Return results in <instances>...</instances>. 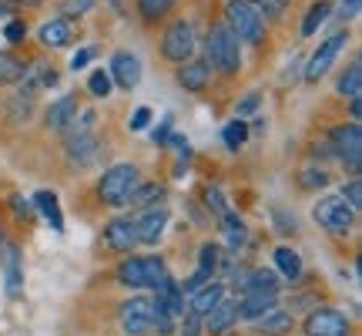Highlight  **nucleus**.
<instances>
[{
  "label": "nucleus",
  "instance_id": "nucleus-1",
  "mask_svg": "<svg viewBox=\"0 0 362 336\" xmlns=\"http://www.w3.org/2000/svg\"><path fill=\"white\" fill-rule=\"evenodd\" d=\"M205 61L211 71L235 78L242 71V40L235 38L225 21H215L205 34Z\"/></svg>",
  "mask_w": 362,
  "mask_h": 336
},
{
  "label": "nucleus",
  "instance_id": "nucleus-2",
  "mask_svg": "<svg viewBox=\"0 0 362 336\" xmlns=\"http://www.w3.org/2000/svg\"><path fill=\"white\" fill-rule=\"evenodd\" d=\"M138 181H141L138 165H131V162H117V165L107 168V172L101 175V181H98V198H101L104 206H111V208L128 206V198H131V192L138 189Z\"/></svg>",
  "mask_w": 362,
  "mask_h": 336
},
{
  "label": "nucleus",
  "instance_id": "nucleus-3",
  "mask_svg": "<svg viewBox=\"0 0 362 336\" xmlns=\"http://www.w3.org/2000/svg\"><path fill=\"white\" fill-rule=\"evenodd\" d=\"M225 24L242 44H265V21L248 0H228L225 4Z\"/></svg>",
  "mask_w": 362,
  "mask_h": 336
},
{
  "label": "nucleus",
  "instance_id": "nucleus-4",
  "mask_svg": "<svg viewBox=\"0 0 362 336\" xmlns=\"http://www.w3.org/2000/svg\"><path fill=\"white\" fill-rule=\"evenodd\" d=\"M325 145H329V152L342 162V165L349 168L352 175H359L362 168V131H359V121H342V125H332V128L325 131Z\"/></svg>",
  "mask_w": 362,
  "mask_h": 336
},
{
  "label": "nucleus",
  "instance_id": "nucleus-5",
  "mask_svg": "<svg viewBox=\"0 0 362 336\" xmlns=\"http://www.w3.org/2000/svg\"><path fill=\"white\" fill-rule=\"evenodd\" d=\"M312 215H315V222L322 225L325 233H332V235H349L352 229H356V222H359V212H356L342 195H325V198H319L315 208H312Z\"/></svg>",
  "mask_w": 362,
  "mask_h": 336
},
{
  "label": "nucleus",
  "instance_id": "nucleus-6",
  "mask_svg": "<svg viewBox=\"0 0 362 336\" xmlns=\"http://www.w3.org/2000/svg\"><path fill=\"white\" fill-rule=\"evenodd\" d=\"M194 47H198V38H194V27L192 21H171L165 27V34H161V57L168 61V65H185V61H192L194 57Z\"/></svg>",
  "mask_w": 362,
  "mask_h": 336
},
{
  "label": "nucleus",
  "instance_id": "nucleus-7",
  "mask_svg": "<svg viewBox=\"0 0 362 336\" xmlns=\"http://www.w3.org/2000/svg\"><path fill=\"white\" fill-rule=\"evenodd\" d=\"M346 44H349V30L342 27V30H336V34H329V38L312 51V57L305 61V71H302V78H305V84H319V81L329 74V67L336 65V57L342 51H346Z\"/></svg>",
  "mask_w": 362,
  "mask_h": 336
},
{
  "label": "nucleus",
  "instance_id": "nucleus-8",
  "mask_svg": "<svg viewBox=\"0 0 362 336\" xmlns=\"http://www.w3.org/2000/svg\"><path fill=\"white\" fill-rule=\"evenodd\" d=\"M155 299L151 296H131L121 303V330L128 336H148L155 333Z\"/></svg>",
  "mask_w": 362,
  "mask_h": 336
},
{
  "label": "nucleus",
  "instance_id": "nucleus-9",
  "mask_svg": "<svg viewBox=\"0 0 362 336\" xmlns=\"http://www.w3.org/2000/svg\"><path fill=\"white\" fill-rule=\"evenodd\" d=\"M352 323L346 313L329 310V306H319L305 316V336H349Z\"/></svg>",
  "mask_w": 362,
  "mask_h": 336
},
{
  "label": "nucleus",
  "instance_id": "nucleus-10",
  "mask_svg": "<svg viewBox=\"0 0 362 336\" xmlns=\"http://www.w3.org/2000/svg\"><path fill=\"white\" fill-rule=\"evenodd\" d=\"M165 229H168V208L165 206L141 208L138 219H134V235H138V242H144V246H155L158 239L165 235Z\"/></svg>",
  "mask_w": 362,
  "mask_h": 336
},
{
  "label": "nucleus",
  "instance_id": "nucleus-11",
  "mask_svg": "<svg viewBox=\"0 0 362 336\" xmlns=\"http://www.w3.org/2000/svg\"><path fill=\"white\" fill-rule=\"evenodd\" d=\"M111 81H115L121 91H134L138 81H141V61L134 51H115L111 54Z\"/></svg>",
  "mask_w": 362,
  "mask_h": 336
},
{
  "label": "nucleus",
  "instance_id": "nucleus-12",
  "mask_svg": "<svg viewBox=\"0 0 362 336\" xmlns=\"http://www.w3.org/2000/svg\"><path fill=\"white\" fill-rule=\"evenodd\" d=\"M78 38V30L71 24V17H51V21H44L37 30V40L44 47H51V51H61L67 44H74Z\"/></svg>",
  "mask_w": 362,
  "mask_h": 336
},
{
  "label": "nucleus",
  "instance_id": "nucleus-13",
  "mask_svg": "<svg viewBox=\"0 0 362 336\" xmlns=\"http://www.w3.org/2000/svg\"><path fill=\"white\" fill-rule=\"evenodd\" d=\"M104 246L115 249V252H131L138 246V235H134V219L128 215H117L104 225Z\"/></svg>",
  "mask_w": 362,
  "mask_h": 336
},
{
  "label": "nucleus",
  "instance_id": "nucleus-14",
  "mask_svg": "<svg viewBox=\"0 0 362 336\" xmlns=\"http://www.w3.org/2000/svg\"><path fill=\"white\" fill-rule=\"evenodd\" d=\"M64 158L67 165L81 172V168H88L94 158H98V138L94 135H74V138H64Z\"/></svg>",
  "mask_w": 362,
  "mask_h": 336
},
{
  "label": "nucleus",
  "instance_id": "nucleus-15",
  "mask_svg": "<svg viewBox=\"0 0 362 336\" xmlns=\"http://www.w3.org/2000/svg\"><path fill=\"white\" fill-rule=\"evenodd\" d=\"M208 81H211V67H208L205 57H192V61L178 65V88L181 91L198 94V91L208 88Z\"/></svg>",
  "mask_w": 362,
  "mask_h": 336
},
{
  "label": "nucleus",
  "instance_id": "nucleus-16",
  "mask_svg": "<svg viewBox=\"0 0 362 336\" xmlns=\"http://www.w3.org/2000/svg\"><path fill=\"white\" fill-rule=\"evenodd\" d=\"M275 306H279V296H275V293H245L242 299H235L238 320H259V316L272 313Z\"/></svg>",
  "mask_w": 362,
  "mask_h": 336
},
{
  "label": "nucleus",
  "instance_id": "nucleus-17",
  "mask_svg": "<svg viewBox=\"0 0 362 336\" xmlns=\"http://www.w3.org/2000/svg\"><path fill=\"white\" fill-rule=\"evenodd\" d=\"M81 111V104L74 94H64V98H57V101L47 104V111H44V128H51V131H64L67 128V121L78 115Z\"/></svg>",
  "mask_w": 362,
  "mask_h": 336
},
{
  "label": "nucleus",
  "instance_id": "nucleus-18",
  "mask_svg": "<svg viewBox=\"0 0 362 336\" xmlns=\"http://www.w3.org/2000/svg\"><path fill=\"white\" fill-rule=\"evenodd\" d=\"M151 299H155V310L171 316V320H178L181 313H185V293H181V286L175 283V279H168L165 286H158Z\"/></svg>",
  "mask_w": 362,
  "mask_h": 336
},
{
  "label": "nucleus",
  "instance_id": "nucleus-19",
  "mask_svg": "<svg viewBox=\"0 0 362 336\" xmlns=\"http://www.w3.org/2000/svg\"><path fill=\"white\" fill-rule=\"evenodd\" d=\"M238 323V310H235V299H221L215 310L205 316V333H211V336H225L232 326Z\"/></svg>",
  "mask_w": 362,
  "mask_h": 336
},
{
  "label": "nucleus",
  "instance_id": "nucleus-20",
  "mask_svg": "<svg viewBox=\"0 0 362 336\" xmlns=\"http://www.w3.org/2000/svg\"><path fill=\"white\" fill-rule=\"evenodd\" d=\"M235 293H279V272L275 269H252L235 283Z\"/></svg>",
  "mask_w": 362,
  "mask_h": 336
},
{
  "label": "nucleus",
  "instance_id": "nucleus-21",
  "mask_svg": "<svg viewBox=\"0 0 362 336\" xmlns=\"http://www.w3.org/2000/svg\"><path fill=\"white\" fill-rule=\"evenodd\" d=\"M221 299H225V286H221V283H205L198 293H192L188 313H194V316H202V320H205V316L218 306Z\"/></svg>",
  "mask_w": 362,
  "mask_h": 336
},
{
  "label": "nucleus",
  "instance_id": "nucleus-22",
  "mask_svg": "<svg viewBox=\"0 0 362 336\" xmlns=\"http://www.w3.org/2000/svg\"><path fill=\"white\" fill-rule=\"evenodd\" d=\"M30 61L34 57H17L11 51H0V88H7V84H21L27 78V71H30Z\"/></svg>",
  "mask_w": 362,
  "mask_h": 336
},
{
  "label": "nucleus",
  "instance_id": "nucleus-23",
  "mask_svg": "<svg viewBox=\"0 0 362 336\" xmlns=\"http://www.w3.org/2000/svg\"><path fill=\"white\" fill-rule=\"evenodd\" d=\"M292 326H296V316L288 310H279V306H275L272 313H265V316L255 320V333L259 336H285Z\"/></svg>",
  "mask_w": 362,
  "mask_h": 336
},
{
  "label": "nucleus",
  "instance_id": "nucleus-24",
  "mask_svg": "<svg viewBox=\"0 0 362 336\" xmlns=\"http://www.w3.org/2000/svg\"><path fill=\"white\" fill-rule=\"evenodd\" d=\"M134 7H138V17H141L148 27H158L161 21H168L175 7H178V0H134Z\"/></svg>",
  "mask_w": 362,
  "mask_h": 336
},
{
  "label": "nucleus",
  "instance_id": "nucleus-25",
  "mask_svg": "<svg viewBox=\"0 0 362 336\" xmlns=\"http://www.w3.org/2000/svg\"><path fill=\"white\" fill-rule=\"evenodd\" d=\"M218 225H221V235H225V242H228V249H232V252L245 249V242H248V225L242 222V215H235V212H225Z\"/></svg>",
  "mask_w": 362,
  "mask_h": 336
},
{
  "label": "nucleus",
  "instance_id": "nucleus-26",
  "mask_svg": "<svg viewBox=\"0 0 362 336\" xmlns=\"http://www.w3.org/2000/svg\"><path fill=\"white\" fill-rule=\"evenodd\" d=\"M165 185H158V181H138V189L131 192L128 206L134 208H155V206H165Z\"/></svg>",
  "mask_w": 362,
  "mask_h": 336
},
{
  "label": "nucleus",
  "instance_id": "nucleus-27",
  "mask_svg": "<svg viewBox=\"0 0 362 336\" xmlns=\"http://www.w3.org/2000/svg\"><path fill=\"white\" fill-rule=\"evenodd\" d=\"M275 269L282 272L288 283H296V279H302V256H298L292 246H279L275 249Z\"/></svg>",
  "mask_w": 362,
  "mask_h": 336
},
{
  "label": "nucleus",
  "instance_id": "nucleus-28",
  "mask_svg": "<svg viewBox=\"0 0 362 336\" xmlns=\"http://www.w3.org/2000/svg\"><path fill=\"white\" fill-rule=\"evenodd\" d=\"M329 13H332V4H329V0H315L309 11H305V17H302L298 38H312V34H315V30L329 21Z\"/></svg>",
  "mask_w": 362,
  "mask_h": 336
},
{
  "label": "nucleus",
  "instance_id": "nucleus-29",
  "mask_svg": "<svg viewBox=\"0 0 362 336\" xmlns=\"http://www.w3.org/2000/svg\"><path fill=\"white\" fill-rule=\"evenodd\" d=\"M141 272H144V289H158L171 279L168 266L161 256H141Z\"/></svg>",
  "mask_w": 362,
  "mask_h": 336
},
{
  "label": "nucleus",
  "instance_id": "nucleus-30",
  "mask_svg": "<svg viewBox=\"0 0 362 336\" xmlns=\"http://www.w3.org/2000/svg\"><path fill=\"white\" fill-rule=\"evenodd\" d=\"M4 279H7V293L11 296H21V286H24V276H21V252H17V246H7V252H4Z\"/></svg>",
  "mask_w": 362,
  "mask_h": 336
},
{
  "label": "nucleus",
  "instance_id": "nucleus-31",
  "mask_svg": "<svg viewBox=\"0 0 362 336\" xmlns=\"http://www.w3.org/2000/svg\"><path fill=\"white\" fill-rule=\"evenodd\" d=\"M359 88H362V61L356 57V61H349V67L339 74L336 91L342 94V98H356V94H359Z\"/></svg>",
  "mask_w": 362,
  "mask_h": 336
},
{
  "label": "nucleus",
  "instance_id": "nucleus-32",
  "mask_svg": "<svg viewBox=\"0 0 362 336\" xmlns=\"http://www.w3.org/2000/svg\"><path fill=\"white\" fill-rule=\"evenodd\" d=\"M34 98H37V94L24 88V91H17L11 101H7V111H11L13 121H30V118H34V108H37Z\"/></svg>",
  "mask_w": 362,
  "mask_h": 336
},
{
  "label": "nucleus",
  "instance_id": "nucleus-33",
  "mask_svg": "<svg viewBox=\"0 0 362 336\" xmlns=\"http://www.w3.org/2000/svg\"><path fill=\"white\" fill-rule=\"evenodd\" d=\"M296 181H298V189H302V192H319V189H325V185H329V172H325L322 165H319V168L305 165V168H298Z\"/></svg>",
  "mask_w": 362,
  "mask_h": 336
},
{
  "label": "nucleus",
  "instance_id": "nucleus-34",
  "mask_svg": "<svg viewBox=\"0 0 362 336\" xmlns=\"http://www.w3.org/2000/svg\"><path fill=\"white\" fill-rule=\"evenodd\" d=\"M34 202H37V208L44 212V219H47V222L54 225V229L61 233V229H64V215H61V206H57V195L44 189V192L34 195Z\"/></svg>",
  "mask_w": 362,
  "mask_h": 336
},
{
  "label": "nucleus",
  "instance_id": "nucleus-35",
  "mask_svg": "<svg viewBox=\"0 0 362 336\" xmlns=\"http://www.w3.org/2000/svg\"><path fill=\"white\" fill-rule=\"evenodd\" d=\"M117 279L128 289H144V272H141V256H131L117 266Z\"/></svg>",
  "mask_w": 362,
  "mask_h": 336
},
{
  "label": "nucleus",
  "instance_id": "nucleus-36",
  "mask_svg": "<svg viewBox=\"0 0 362 336\" xmlns=\"http://www.w3.org/2000/svg\"><path fill=\"white\" fill-rule=\"evenodd\" d=\"M221 142H225V148L228 152H238V148H245V142H248V125L245 121H228L225 128H221Z\"/></svg>",
  "mask_w": 362,
  "mask_h": 336
},
{
  "label": "nucleus",
  "instance_id": "nucleus-37",
  "mask_svg": "<svg viewBox=\"0 0 362 336\" xmlns=\"http://www.w3.org/2000/svg\"><path fill=\"white\" fill-rule=\"evenodd\" d=\"M98 125V111H78V115L67 121V128H64V138H74V135H88L90 128Z\"/></svg>",
  "mask_w": 362,
  "mask_h": 336
},
{
  "label": "nucleus",
  "instance_id": "nucleus-38",
  "mask_svg": "<svg viewBox=\"0 0 362 336\" xmlns=\"http://www.w3.org/2000/svg\"><path fill=\"white\" fill-rule=\"evenodd\" d=\"M198 272H205L208 279L218 272V246L215 242H205V246L198 249Z\"/></svg>",
  "mask_w": 362,
  "mask_h": 336
},
{
  "label": "nucleus",
  "instance_id": "nucleus-39",
  "mask_svg": "<svg viewBox=\"0 0 362 336\" xmlns=\"http://www.w3.org/2000/svg\"><path fill=\"white\" fill-rule=\"evenodd\" d=\"M88 91L94 94V98H107V94L115 91V81H111V74H107L104 67H98V71H90V78H88Z\"/></svg>",
  "mask_w": 362,
  "mask_h": 336
},
{
  "label": "nucleus",
  "instance_id": "nucleus-40",
  "mask_svg": "<svg viewBox=\"0 0 362 336\" xmlns=\"http://www.w3.org/2000/svg\"><path fill=\"white\" fill-rule=\"evenodd\" d=\"M259 104H262V94L259 91H248L245 98H238V101H235V118H238V121H245V118L259 115Z\"/></svg>",
  "mask_w": 362,
  "mask_h": 336
},
{
  "label": "nucleus",
  "instance_id": "nucleus-41",
  "mask_svg": "<svg viewBox=\"0 0 362 336\" xmlns=\"http://www.w3.org/2000/svg\"><path fill=\"white\" fill-rule=\"evenodd\" d=\"M248 4H252L259 13H265L262 21H279L285 13V4H288V0H248Z\"/></svg>",
  "mask_w": 362,
  "mask_h": 336
},
{
  "label": "nucleus",
  "instance_id": "nucleus-42",
  "mask_svg": "<svg viewBox=\"0 0 362 336\" xmlns=\"http://www.w3.org/2000/svg\"><path fill=\"white\" fill-rule=\"evenodd\" d=\"M339 195H342V198H346V202L359 212V208H362V181H359V175H352V179L342 185V192H339Z\"/></svg>",
  "mask_w": 362,
  "mask_h": 336
},
{
  "label": "nucleus",
  "instance_id": "nucleus-43",
  "mask_svg": "<svg viewBox=\"0 0 362 336\" xmlns=\"http://www.w3.org/2000/svg\"><path fill=\"white\" fill-rule=\"evenodd\" d=\"M315 303H319V293H296V296L288 299V313L296 316V313H305V310H315Z\"/></svg>",
  "mask_w": 362,
  "mask_h": 336
},
{
  "label": "nucleus",
  "instance_id": "nucleus-44",
  "mask_svg": "<svg viewBox=\"0 0 362 336\" xmlns=\"http://www.w3.org/2000/svg\"><path fill=\"white\" fill-rule=\"evenodd\" d=\"M24 38H27L24 21H4V40L7 44H24Z\"/></svg>",
  "mask_w": 362,
  "mask_h": 336
},
{
  "label": "nucleus",
  "instance_id": "nucleus-45",
  "mask_svg": "<svg viewBox=\"0 0 362 336\" xmlns=\"http://www.w3.org/2000/svg\"><path fill=\"white\" fill-rule=\"evenodd\" d=\"M94 57H98V47H81V51H74V57L67 61V67L78 74V71H84V67H88Z\"/></svg>",
  "mask_w": 362,
  "mask_h": 336
},
{
  "label": "nucleus",
  "instance_id": "nucleus-46",
  "mask_svg": "<svg viewBox=\"0 0 362 336\" xmlns=\"http://www.w3.org/2000/svg\"><path fill=\"white\" fill-rule=\"evenodd\" d=\"M205 206L208 212H215V215H225L228 212V206H225V198H221V189H205Z\"/></svg>",
  "mask_w": 362,
  "mask_h": 336
},
{
  "label": "nucleus",
  "instance_id": "nucleus-47",
  "mask_svg": "<svg viewBox=\"0 0 362 336\" xmlns=\"http://www.w3.org/2000/svg\"><path fill=\"white\" fill-rule=\"evenodd\" d=\"M94 7V0H64V13L61 17H84Z\"/></svg>",
  "mask_w": 362,
  "mask_h": 336
},
{
  "label": "nucleus",
  "instance_id": "nucleus-48",
  "mask_svg": "<svg viewBox=\"0 0 362 336\" xmlns=\"http://www.w3.org/2000/svg\"><path fill=\"white\" fill-rule=\"evenodd\" d=\"M205 283H211V279H208L205 272H198V269H194L192 276L185 279V286H181V293H188V296H192V293H198V289H202Z\"/></svg>",
  "mask_w": 362,
  "mask_h": 336
},
{
  "label": "nucleus",
  "instance_id": "nucleus-49",
  "mask_svg": "<svg viewBox=\"0 0 362 336\" xmlns=\"http://www.w3.org/2000/svg\"><path fill=\"white\" fill-rule=\"evenodd\" d=\"M11 208H13V215H17V219H30V212H34L30 202H27L24 195H17V192L11 195Z\"/></svg>",
  "mask_w": 362,
  "mask_h": 336
},
{
  "label": "nucleus",
  "instance_id": "nucleus-50",
  "mask_svg": "<svg viewBox=\"0 0 362 336\" xmlns=\"http://www.w3.org/2000/svg\"><path fill=\"white\" fill-rule=\"evenodd\" d=\"M181 336H202V316H194V313H185Z\"/></svg>",
  "mask_w": 362,
  "mask_h": 336
},
{
  "label": "nucleus",
  "instance_id": "nucleus-51",
  "mask_svg": "<svg viewBox=\"0 0 362 336\" xmlns=\"http://www.w3.org/2000/svg\"><path fill=\"white\" fill-rule=\"evenodd\" d=\"M148 121H151V108H138L134 118H131V131H144L148 128Z\"/></svg>",
  "mask_w": 362,
  "mask_h": 336
},
{
  "label": "nucleus",
  "instance_id": "nucleus-52",
  "mask_svg": "<svg viewBox=\"0 0 362 336\" xmlns=\"http://www.w3.org/2000/svg\"><path fill=\"white\" fill-rule=\"evenodd\" d=\"M362 7V0H339V13H342V21H349V17H356Z\"/></svg>",
  "mask_w": 362,
  "mask_h": 336
},
{
  "label": "nucleus",
  "instance_id": "nucleus-53",
  "mask_svg": "<svg viewBox=\"0 0 362 336\" xmlns=\"http://www.w3.org/2000/svg\"><path fill=\"white\" fill-rule=\"evenodd\" d=\"M168 138H171V118H165V125L155 128V145H168Z\"/></svg>",
  "mask_w": 362,
  "mask_h": 336
},
{
  "label": "nucleus",
  "instance_id": "nucleus-54",
  "mask_svg": "<svg viewBox=\"0 0 362 336\" xmlns=\"http://www.w3.org/2000/svg\"><path fill=\"white\" fill-rule=\"evenodd\" d=\"M359 118H362V101L356 94V98H349V121H359Z\"/></svg>",
  "mask_w": 362,
  "mask_h": 336
},
{
  "label": "nucleus",
  "instance_id": "nucleus-55",
  "mask_svg": "<svg viewBox=\"0 0 362 336\" xmlns=\"http://www.w3.org/2000/svg\"><path fill=\"white\" fill-rule=\"evenodd\" d=\"M11 7H40L44 0H7Z\"/></svg>",
  "mask_w": 362,
  "mask_h": 336
},
{
  "label": "nucleus",
  "instance_id": "nucleus-56",
  "mask_svg": "<svg viewBox=\"0 0 362 336\" xmlns=\"http://www.w3.org/2000/svg\"><path fill=\"white\" fill-rule=\"evenodd\" d=\"M11 17V4L7 0H0V21H7Z\"/></svg>",
  "mask_w": 362,
  "mask_h": 336
}]
</instances>
